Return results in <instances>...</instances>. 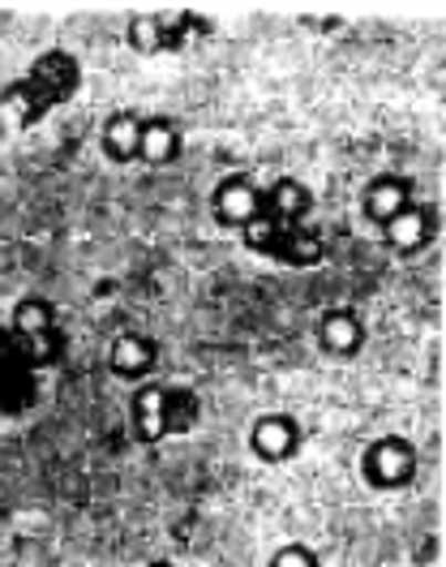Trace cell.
I'll use <instances>...</instances> for the list:
<instances>
[{"label": "cell", "mask_w": 446, "mask_h": 567, "mask_svg": "<svg viewBox=\"0 0 446 567\" xmlns=\"http://www.w3.org/2000/svg\"><path fill=\"white\" fill-rule=\"evenodd\" d=\"M249 447H253V456H262V461H288V456H297V447H301V425L292 422L288 413H267V417H258L253 430H249Z\"/></svg>", "instance_id": "6"}, {"label": "cell", "mask_w": 446, "mask_h": 567, "mask_svg": "<svg viewBox=\"0 0 446 567\" xmlns=\"http://www.w3.org/2000/svg\"><path fill=\"white\" fill-rule=\"evenodd\" d=\"M412 473H416V452L408 439H377L361 456V477L374 491H400L412 482Z\"/></svg>", "instance_id": "4"}, {"label": "cell", "mask_w": 446, "mask_h": 567, "mask_svg": "<svg viewBox=\"0 0 446 567\" xmlns=\"http://www.w3.org/2000/svg\"><path fill=\"white\" fill-rule=\"evenodd\" d=\"M318 340H322L326 353L352 357L365 344V322L356 319L352 310H331V315H322V322H318Z\"/></svg>", "instance_id": "10"}, {"label": "cell", "mask_w": 446, "mask_h": 567, "mask_svg": "<svg viewBox=\"0 0 446 567\" xmlns=\"http://www.w3.org/2000/svg\"><path fill=\"white\" fill-rule=\"evenodd\" d=\"M258 203H262V185L253 177H224L215 185V198H210V215H215V224H228V228H245L253 212H258Z\"/></svg>", "instance_id": "5"}, {"label": "cell", "mask_w": 446, "mask_h": 567, "mask_svg": "<svg viewBox=\"0 0 446 567\" xmlns=\"http://www.w3.org/2000/svg\"><path fill=\"white\" fill-rule=\"evenodd\" d=\"M155 344L146 340V336H137V331H129V336H121L116 344H112V374L116 379H146L151 370H155Z\"/></svg>", "instance_id": "11"}, {"label": "cell", "mask_w": 446, "mask_h": 567, "mask_svg": "<svg viewBox=\"0 0 446 567\" xmlns=\"http://www.w3.org/2000/svg\"><path fill=\"white\" fill-rule=\"evenodd\" d=\"M210 35V22L198 13H180V18H159V43L164 52H185L189 43Z\"/></svg>", "instance_id": "14"}, {"label": "cell", "mask_w": 446, "mask_h": 567, "mask_svg": "<svg viewBox=\"0 0 446 567\" xmlns=\"http://www.w3.org/2000/svg\"><path fill=\"white\" fill-rule=\"evenodd\" d=\"M137 138H142V116H134V112H116V116L103 125V151H107V159H116V164L137 159Z\"/></svg>", "instance_id": "13"}, {"label": "cell", "mask_w": 446, "mask_h": 567, "mask_svg": "<svg viewBox=\"0 0 446 567\" xmlns=\"http://www.w3.org/2000/svg\"><path fill=\"white\" fill-rule=\"evenodd\" d=\"M429 237H434V212L421 203H408L386 224V246L400 249V254H416L421 246H429Z\"/></svg>", "instance_id": "7"}, {"label": "cell", "mask_w": 446, "mask_h": 567, "mask_svg": "<svg viewBox=\"0 0 446 567\" xmlns=\"http://www.w3.org/2000/svg\"><path fill=\"white\" fill-rule=\"evenodd\" d=\"M180 151V134L168 116H155V121H142V138H137V159L146 164H172Z\"/></svg>", "instance_id": "12"}, {"label": "cell", "mask_w": 446, "mask_h": 567, "mask_svg": "<svg viewBox=\"0 0 446 567\" xmlns=\"http://www.w3.org/2000/svg\"><path fill=\"white\" fill-rule=\"evenodd\" d=\"M408 203H412L408 177H377V181H370V189H365V215H370L374 224H382V228L404 212Z\"/></svg>", "instance_id": "9"}, {"label": "cell", "mask_w": 446, "mask_h": 567, "mask_svg": "<svg viewBox=\"0 0 446 567\" xmlns=\"http://www.w3.org/2000/svg\"><path fill=\"white\" fill-rule=\"evenodd\" d=\"M13 336L27 344V353H31V361L39 365V370L61 361L56 310H52L43 297H27V301H18V310H13Z\"/></svg>", "instance_id": "3"}, {"label": "cell", "mask_w": 446, "mask_h": 567, "mask_svg": "<svg viewBox=\"0 0 446 567\" xmlns=\"http://www.w3.org/2000/svg\"><path fill=\"white\" fill-rule=\"evenodd\" d=\"M151 567H172V564H151Z\"/></svg>", "instance_id": "17"}, {"label": "cell", "mask_w": 446, "mask_h": 567, "mask_svg": "<svg viewBox=\"0 0 446 567\" xmlns=\"http://www.w3.org/2000/svg\"><path fill=\"white\" fill-rule=\"evenodd\" d=\"M77 82H82V70H77V61L69 52H61V48L43 52L18 82H9L0 91V134L39 125L52 107L73 100Z\"/></svg>", "instance_id": "2"}, {"label": "cell", "mask_w": 446, "mask_h": 567, "mask_svg": "<svg viewBox=\"0 0 446 567\" xmlns=\"http://www.w3.org/2000/svg\"><path fill=\"white\" fill-rule=\"evenodd\" d=\"M309 212H313V198L301 181H274L271 189H262L253 219L240 228V241L283 267H313L326 246H322V233L309 224Z\"/></svg>", "instance_id": "1"}, {"label": "cell", "mask_w": 446, "mask_h": 567, "mask_svg": "<svg viewBox=\"0 0 446 567\" xmlns=\"http://www.w3.org/2000/svg\"><path fill=\"white\" fill-rule=\"evenodd\" d=\"M198 425V395L189 388H168V434H185Z\"/></svg>", "instance_id": "15"}, {"label": "cell", "mask_w": 446, "mask_h": 567, "mask_svg": "<svg viewBox=\"0 0 446 567\" xmlns=\"http://www.w3.org/2000/svg\"><path fill=\"white\" fill-rule=\"evenodd\" d=\"M134 430L142 443H159V439H168V388H159V383L137 388Z\"/></svg>", "instance_id": "8"}, {"label": "cell", "mask_w": 446, "mask_h": 567, "mask_svg": "<svg viewBox=\"0 0 446 567\" xmlns=\"http://www.w3.org/2000/svg\"><path fill=\"white\" fill-rule=\"evenodd\" d=\"M271 567H318V559H313L309 546H279Z\"/></svg>", "instance_id": "16"}]
</instances>
